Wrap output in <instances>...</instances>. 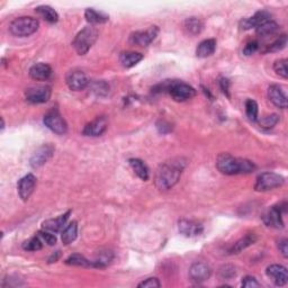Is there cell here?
<instances>
[{
  "label": "cell",
  "instance_id": "obj_1",
  "mask_svg": "<svg viewBox=\"0 0 288 288\" xmlns=\"http://www.w3.org/2000/svg\"><path fill=\"white\" fill-rule=\"evenodd\" d=\"M185 166L186 162L180 158L162 163L155 173L154 181L158 189L161 191L171 189L178 182Z\"/></svg>",
  "mask_w": 288,
  "mask_h": 288
},
{
  "label": "cell",
  "instance_id": "obj_2",
  "mask_svg": "<svg viewBox=\"0 0 288 288\" xmlns=\"http://www.w3.org/2000/svg\"><path fill=\"white\" fill-rule=\"evenodd\" d=\"M216 168L223 175L233 176L240 174H251L255 170L253 162L247 159L235 158L230 153H221L216 159Z\"/></svg>",
  "mask_w": 288,
  "mask_h": 288
},
{
  "label": "cell",
  "instance_id": "obj_3",
  "mask_svg": "<svg viewBox=\"0 0 288 288\" xmlns=\"http://www.w3.org/2000/svg\"><path fill=\"white\" fill-rule=\"evenodd\" d=\"M154 91H159V93L167 91L177 102L188 101L196 95V90L193 87L188 85V83L177 81V80H173V81L168 80V81L160 83V85L154 87Z\"/></svg>",
  "mask_w": 288,
  "mask_h": 288
},
{
  "label": "cell",
  "instance_id": "obj_4",
  "mask_svg": "<svg viewBox=\"0 0 288 288\" xmlns=\"http://www.w3.org/2000/svg\"><path fill=\"white\" fill-rule=\"evenodd\" d=\"M98 38V31L93 26H87L75 35L72 46L79 55L88 53Z\"/></svg>",
  "mask_w": 288,
  "mask_h": 288
},
{
  "label": "cell",
  "instance_id": "obj_5",
  "mask_svg": "<svg viewBox=\"0 0 288 288\" xmlns=\"http://www.w3.org/2000/svg\"><path fill=\"white\" fill-rule=\"evenodd\" d=\"M39 23L36 18L30 16H23L14 19L9 25L10 33L17 37H26L34 34L38 30Z\"/></svg>",
  "mask_w": 288,
  "mask_h": 288
},
{
  "label": "cell",
  "instance_id": "obj_6",
  "mask_svg": "<svg viewBox=\"0 0 288 288\" xmlns=\"http://www.w3.org/2000/svg\"><path fill=\"white\" fill-rule=\"evenodd\" d=\"M285 183V178L275 173H263L258 176L254 183L255 191H268L282 187Z\"/></svg>",
  "mask_w": 288,
  "mask_h": 288
},
{
  "label": "cell",
  "instance_id": "obj_7",
  "mask_svg": "<svg viewBox=\"0 0 288 288\" xmlns=\"http://www.w3.org/2000/svg\"><path fill=\"white\" fill-rule=\"evenodd\" d=\"M159 34L158 26H150L144 31H137L130 35V43L138 46H149Z\"/></svg>",
  "mask_w": 288,
  "mask_h": 288
},
{
  "label": "cell",
  "instance_id": "obj_8",
  "mask_svg": "<svg viewBox=\"0 0 288 288\" xmlns=\"http://www.w3.org/2000/svg\"><path fill=\"white\" fill-rule=\"evenodd\" d=\"M43 122L45 124L47 129L51 130L55 134L63 135L68 132L67 123L57 109L50 110L49 113L45 114L43 118Z\"/></svg>",
  "mask_w": 288,
  "mask_h": 288
},
{
  "label": "cell",
  "instance_id": "obj_9",
  "mask_svg": "<svg viewBox=\"0 0 288 288\" xmlns=\"http://www.w3.org/2000/svg\"><path fill=\"white\" fill-rule=\"evenodd\" d=\"M52 90L49 86H34L25 91L26 101L31 104H44L49 102Z\"/></svg>",
  "mask_w": 288,
  "mask_h": 288
},
{
  "label": "cell",
  "instance_id": "obj_10",
  "mask_svg": "<svg viewBox=\"0 0 288 288\" xmlns=\"http://www.w3.org/2000/svg\"><path fill=\"white\" fill-rule=\"evenodd\" d=\"M54 153V147L51 144H44V145L39 146L37 150L34 152V154L31 158V166L34 169L42 167L45 165L52 155Z\"/></svg>",
  "mask_w": 288,
  "mask_h": 288
},
{
  "label": "cell",
  "instance_id": "obj_11",
  "mask_svg": "<svg viewBox=\"0 0 288 288\" xmlns=\"http://www.w3.org/2000/svg\"><path fill=\"white\" fill-rule=\"evenodd\" d=\"M67 85L73 91L83 90L89 85V80H88L85 72L80 70L70 71L67 75Z\"/></svg>",
  "mask_w": 288,
  "mask_h": 288
},
{
  "label": "cell",
  "instance_id": "obj_12",
  "mask_svg": "<svg viewBox=\"0 0 288 288\" xmlns=\"http://www.w3.org/2000/svg\"><path fill=\"white\" fill-rule=\"evenodd\" d=\"M212 275L211 267L205 262H195L189 269V276L191 281L201 284L209 281Z\"/></svg>",
  "mask_w": 288,
  "mask_h": 288
},
{
  "label": "cell",
  "instance_id": "obj_13",
  "mask_svg": "<svg viewBox=\"0 0 288 288\" xmlns=\"http://www.w3.org/2000/svg\"><path fill=\"white\" fill-rule=\"evenodd\" d=\"M107 126V118L105 116H99V117H96L94 121L87 124L82 133L86 137H101V135H103L106 132Z\"/></svg>",
  "mask_w": 288,
  "mask_h": 288
},
{
  "label": "cell",
  "instance_id": "obj_14",
  "mask_svg": "<svg viewBox=\"0 0 288 288\" xmlns=\"http://www.w3.org/2000/svg\"><path fill=\"white\" fill-rule=\"evenodd\" d=\"M283 207L281 206H271L262 216L263 222L267 226L274 227V229H283Z\"/></svg>",
  "mask_w": 288,
  "mask_h": 288
},
{
  "label": "cell",
  "instance_id": "obj_15",
  "mask_svg": "<svg viewBox=\"0 0 288 288\" xmlns=\"http://www.w3.org/2000/svg\"><path fill=\"white\" fill-rule=\"evenodd\" d=\"M36 186V177L34 175L29 174L19 180L17 189H18V195L19 197L22 198V201L26 202L27 199L31 197V195L33 194V191L35 189Z\"/></svg>",
  "mask_w": 288,
  "mask_h": 288
},
{
  "label": "cell",
  "instance_id": "obj_16",
  "mask_svg": "<svg viewBox=\"0 0 288 288\" xmlns=\"http://www.w3.org/2000/svg\"><path fill=\"white\" fill-rule=\"evenodd\" d=\"M266 274L276 286H285L288 282L287 269L282 265H270L267 267Z\"/></svg>",
  "mask_w": 288,
  "mask_h": 288
},
{
  "label": "cell",
  "instance_id": "obj_17",
  "mask_svg": "<svg viewBox=\"0 0 288 288\" xmlns=\"http://www.w3.org/2000/svg\"><path fill=\"white\" fill-rule=\"evenodd\" d=\"M178 229L180 234L185 235L187 238L197 237V235L202 234L204 231V227L201 223L185 218L180 219L178 222Z\"/></svg>",
  "mask_w": 288,
  "mask_h": 288
},
{
  "label": "cell",
  "instance_id": "obj_18",
  "mask_svg": "<svg viewBox=\"0 0 288 288\" xmlns=\"http://www.w3.org/2000/svg\"><path fill=\"white\" fill-rule=\"evenodd\" d=\"M268 98L276 107L282 109L287 108V96L281 86L271 85L268 88Z\"/></svg>",
  "mask_w": 288,
  "mask_h": 288
},
{
  "label": "cell",
  "instance_id": "obj_19",
  "mask_svg": "<svg viewBox=\"0 0 288 288\" xmlns=\"http://www.w3.org/2000/svg\"><path fill=\"white\" fill-rule=\"evenodd\" d=\"M270 17H271L270 14L266 10L258 11V13H255L253 16H252V17L242 19L241 23H240V26H241L242 30H246V31L253 29V27L255 29V27L261 25L262 23L270 21L271 19Z\"/></svg>",
  "mask_w": 288,
  "mask_h": 288
},
{
  "label": "cell",
  "instance_id": "obj_20",
  "mask_svg": "<svg viewBox=\"0 0 288 288\" xmlns=\"http://www.w3.org/2000/svg\"><path fill=\"white\" fill-rule=\"evenodd\" d=\"M52 75V68L46 63H36L30 69V77L36 81H45Z\"/></svg>",
  "mask_w": 288,
  "mask_h": 288
},
{
  "label": "cell",
  "instance_id": "obj_21",
  "mask_svg": "<svg viewBox=\"0 0 288 288\" xmlns=\"http://www.w3.org/2000/svg\"><path fill=\"white\" fill-rule=\"evenodd\" d=\"M70 214H71V212L68 211L67 213H65L63 215H60L59 217L46 219V221L43 222L42 224L43 229L46 231H50L52 232V233H58V232L61 231L63 227L66 226V223L68 221V218H69Z\"/></svg>",
  "mask_w": 288,
  "mask_h": 288
},
{
  "label": "cell",
  "instance_id": "obj_22",
  "mask_svg": "<svg viewBox=\"0 0 288 288\" xmlns=\"http://www.w3.org/2000/svg\"><path fill=\"white\" fill-rule=\"evenodd\" d=\"M216 50V41L214 38L204 39L198 44L197 49H196V55L198 58H209L214 54Z\"/></svg>",
  "mask_w": 288,
  "mask_h": 288
},
{
  "label": "cell",
  "instance_id": "obj_23",
  "mask_svg": "<svg viewBox=\"0 0 288 288\" xmlns=\"http://www.w3.org/2000/svg\"><path fill=\"white\" fill-rule=\"evenodd\" d=\"M257 241V235L254 233L247 234L246 237H243L242 239H240L239 241H237L233 245V247L230 249V254H238L240 252L246 250L248 247H250L253 245V243Z\"/></svg>",
  "mask_w": 288,
  "mask_h": 288
},
{
  "label": "cell",
  "instance_id": "obj_24",
  "mask_svg": "<svg viewBox=\"0 0 288 288\" xmlns=\"http://www.w3.org/2000/svg\"><path fill=\"white\" fill-rule=\"evenodd\" d=\"M129 163L132 168V170L134 171V174L138 176L140 179L144 180L146 181L147 179L150 177V173H149V168L144 163L141 159H130Z\"/></svg>",
  "mask_w": 288,
  "mask_h": 288
},
{
  "label": "cell",
  "instance_id": "obj_25",
  "mask_svg": "<svg viewBox=\"0 0 288 288\" xmlns=\"http://www.w3.org/2000/svg\"><path fill=\"white\" fill-rule=\"evenodd\" d=\"M143 59V54L139 53V52H122L119 55V62L122 63V66L126 69L137 66L138 63Z\"/></svg>",
  "mask_w": 288,
  "mask_h": 288
},
{
  "label": "cell",
  "instance_id": "obj_26",
  "mask_svg": "<svg viewBox=\"0 0 288 288\" xmlns=\"http://www.w3.org/2000/svg\"><path fill=\"white\" fill-rule=\"evenodd\" d=\"M35 13L37 14L39 17L43 18L44 21L50 23V24H55L59 21V15L57 11H55L51 6H38L35 8Z\"/></svg>",
  "mask_w": 288,
  "mask_h": 288
},
{
  "label": "cell",
  "instance_id": "obj_27",
  "mask_svg": "<svg viewBox=\"0 0 288 288\" xmlns=\"http://www.w3.org/2000/svg\"><path fill=\"white\" fill-rule=\"evenodd\" d=\"M78 237V223L75 221H72L69 225H67L65 227V230L62 231L61 234V240L63 245H70Z\"/></svg>",
  "mask_w": 288,
  "mask_h": 288
},
{
  "label": "cell",
  "instance_id": "obj_28",
  "mask_svg": "<svg viewBox=\"0 0 288 288\" xmlns=\"http://www.w3.org/2000/svg\"><path fill=\"white\" fill-rule=\"evenodd\" d=\"M183 27H185V31L189 35H197L203 31L204 23L202 22V19L197 17H190L187 18L185 23H183Z\"/></svg>",
  "mask_w": 288,
  "mask_h": 288
},
{
  "label": "cell",
  "instance_id": "obj_29",
  "mask_svg": "<svg viewBox=\"0 0 288 288\" xmlns=\"http://www.w3.org/2000/svg\"><path fill=\"white\" fill-rule=\"evenodd\" d=\"M85 17L87 19V22H89L90 24H104L108 22V15L102 13V11H97L93 9V8H88L85 11Z\"/></svg>",
  "mask_w": 288,
  "mask_h": 288
},
{
  "label": "cell",
  "instance_id": "obj_30",
  "mask_svg": "<svg viewBox=\"0 0 288 288\" xmlns=\"http://www.w3.org/2000/svg\"><path fill=\"white\" fill-rule=\"evenodd\" d=\"M278 30H279V25L276 22L271 21V19L270 21L262 23L261 25H259L258 27H255V32H257V34L259 36H263V37L275 34Z\"/></svg>",
  "mask_w": 288,
  "mask_h": 288
},
{
  "label": "cell",
  "instance_id": "obj_31",
  "mask_svg": "<svg viewBox=\"0 0 288 288\" xmlns=\"http://www.w3.org/2000/svg\"><path fill=\"white\" fill-rule=\"evenodd\" d=\"M66 263L69 266H78V267H95L94 261H89L83 255L74 253L71 254L69 258H67Z\"/></svg>",
  "mask_w": 288,
  "mask_h": 288
},
{
  "label": "cell",
  "instance_id": "obj_32",
  "mask_svg": "<svg viewBox=\"0 0 288 288\" xmlns=\"http://www.w3.org/2000/svg\"><path fill=\"white\" fill-rule=\"evenodd\" d=\"M114 258V254L111 251H101L96 255L94 260V265L96 268H105Z\"/></svg>",
  "mask_w": 288,
  "mask_h": 288
},
{
  "label": "cell",
  "instance_id": "obj_33",
  "mask_svg": "<svg viewBox=\"0 0 288 288\" xmlns=\"http://www.w3.org/2000/svg\"><path fill=\"white\" fill-rule=\"evenodd\" d=\"M278 122H279V116L277 114L263 116V117H261L258 121L259 125L261 126L262 129H266V130L274 129V127L278 124Z\"/></svg>",
  "mask_w": 288,
  "mask_h": 288
},
{
  "label": "cell",
  "instance_id": "obj_34",
  "mask_svg": "<svg viewBox=\"0 0 288 288\" xmlns=\"http://www.w3.org/2000/svg\"><path fill=\"white\" fill-rule=\"evenodd\" d=\"M246 114L250 121H258V104L252 99H248L246 102Z\"/></svg>",
  "mask_w": 288,
  "mask_h": 288
},
{
  "label": "cell",
  "instance_id": "obj_35",
  "mask_svg": "<svg viewBox=\"0 0 288 288\" xmlns=\"http://www.w3.org/2000/svg\"><path fill=\"white\" fill-rule=\"evenodd\" d=\"M43 248V241L42 239L38 237L31 238L30 240H27L23 243V249L26 251H38Z\"/></svg>",
  "mask_w": 288,
  "mask_h": 288
},
{
  "label": "cell",
  "instance_id": "obj_36",
  "mask_svg": "<svg viewBox=\"0 0 288 288\" xmlns=\"http://www.w3.org/2000/svg\"><path fill=\"white\" fill-rule=\"evenodd\" d=\"M287 60L286 59H281L277 60L274 63V70L276 73H277L279 77H282L284 79L288 78V69H287Z\"/></svg>",
  "mask_w": 288,
  "mask_h": 288
},
{
  "label": "cell",
  "instance_id": "obj_37",
  "mask_svg": "<svg viewBox=\"0 0 288 288\" xmlns=\"http://www.w3.org/2000/svg\"><path fill=\"white\" fill-rule=\"evenodd\" d=\"M287 45V35H282L279 36V38L276 39V41L271 44V45L268 47V51L269 52H279L284 50Z\"/></svg>",
  "mask_w": 288,
  "mask_h": 288
},
{
  "label": "cell",
  "instance_id": "obj_38",
  "mask_svg": "<svg viewBox=\"0 0 288 288\" xmlns=\"http://www.w3.org/2000/svg\"><path fill=\"white\" fill-rule=\"evenodd\" d=\"M37 235L42 239L43 242L46 243L47 246H54L55 243H57V238H55V235L50 231H46V230L39 231Z\"/></svg>",
  "mask_w": 288,
  "mask_h": 288
},
{
  "label": "cell",
  "instance_id": "obj_39",
  "mask_svg": "<svg viewBox=\"0 0 288 288\" xmlns=\"http://www.w3.org/2000/svg\"><path fill=\"white\" fill-rule=\"evenodd\" d=\"M93 91L96 95L104 96L109 91V87L105 81H95L93 83Z\"/></svg>",
  "mask_w": 288,
  "mask_h": 288
},
{
  "label": "cell",
  "instance_id": "obj_40",
  "mask_svg": "<svg viewBox=\"0 0 288 288\" xmlns=\"http://www.w3.org/2000/svg\"><path fill=\"white\" fill-rule=\"evenodd\" d=\"M235 274H237L235 273V268L231 265H225L219 268V276H221L223 279H229L234 277Z\"/></svg>",
  "mask_w": 288,
  "mask_h": 288
},
{
  "label": "cell",
  "instance_id": "obj_41",
  "mask_svg": "<svg viewBox=\"0 0 288 288\" xmlns=\"http://www.w3.org/2000/svg\"><path fill=\"white\" fill-rule=\"evenodd\" d=\"M160 286H161V284H160L159 279L155 277L147 278L138 285V287L140 288H159Z\"/></svg>",
  "mask_w": 288,
  "mask_h": 288
},
{
  "label": "cell",
  "instance_id": "obj_42",
  "mask_svg": "<svg viewBox=\"0 0 288 288\" xmlns=\"http://www.w3.org/2000/svg\"><path fill=\"white\" fill-rule=\"evenodd\" d=\"M241 286L246 288H254V287H260L261 285H260V283L254 277H252V276H247V277L242 279Z\"/></svg>",
  "mask_w": 288,
  "mask_h": 288
},
{
  "label": "cell",
  "instance_id": "obj_43",
  "mask_svg": "<svg viewBox=\"0 0 288 288\" xmlns=\"http://www.w3.org/2000/svg\"><path fill=\"white\" fill-rule=\"evenodd\" d=\"M258 49H259L258 42H255V41L249 42L245 46V49H243V54L247 55V57H249V55H252L253 53H255V52L258 51Z\"/></svg>",
  "mask_w": 288,
  "mask_h": 288
},
{
  "label": "cell",
  "instance_id": "obj_44",
  "mask_svg": "<svg viewBox=\"0 0 288 288\" xmlns=\"http://www.w3.org/2000/svg\"><path fill=\"white\" fill-rule=\"evenodd\" d=\"M278 249L279 251H281V253L283 254L284 258L288 257V240L287 239L279 240Z\"/></svg>",
  "mask_w": 288,
  "mask_h": 288
},
{
  "label": "cell",
  "instance_id": "obj_45",
  "mask_svg": "<svg viewBox=\"0 0 288 288\" xmlns=\"http://www.w3.org/2000/svg\"><path fill=\"white\" fill-rule=\"evenodd\" d=\"M219 86H221V89L224 94H225L226 96H230L229 95V87H230L229 80L225 79V78L221 79V81H219Z\"/></svg>",
  "mask_w": 288,
  "mask_h": 288
},
{
  "label": "cell",
  "instance_id": "obj_46",
  "mask_svg": "<svg viewBox=\"0 0 288 288\" xmlns=\"http://www.w3.org/2000/svg\"><path fill=\"white\" fill-rule=\"evenodd\" d=\"M59 257H60V251H57L55 252V254H52V257L49 259V262H55Z\"/></svg>",
  "mask_w": 288,
  "mask_h": 288
}]
</instances>
